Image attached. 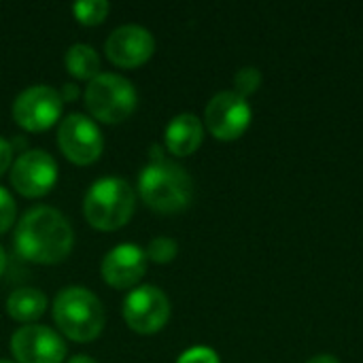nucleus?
<instances>
[{
	"label": "nucleus",
	"mask_w": 363,
	"mask_h": 363,
	"mask_svg": "<svg viewBox=\"0 0 363 363\" xmlns=\"http://www.w3.org/2000/svg\"><path fill=\"white\" fill-rule=\"evenodd\" d=\"M72 242L74 234L68 219L51 206L28 211L15 230V251L34 264H57L66 259Z\"/></svg>",
	"instance_id": "1"
},
{
	"label": "nucleus",
	"mask_w": 363,
	"mask_h": 363,
	"mask_svg": "<svg viewBox=\"0 0 363 363\" xmlns=\"http://www.w3.org/2000/svg\"><path fill=\"white\" fill-rule=\"evenodd\" d=\"M138 194L143 202L155 213H179L191 204L194 181L179 164L168 160H153L140 170Z\"/></svg>",
	"instance_id": "2"
},
{
	"label": "nucleus",
	"mask_w": 363,
	"mask_h": 363,
	"mask_svg": "<svg viewBox=\"0 0 363 363\" xmlns=\"http://www.w3.org/2000/svg\"><path fill=\"white\" fill-rule=\"evenodd\" d=\"M53 321L74 342H94L104 330V308L85 287H66L53 300Z\"/></svg>",
	"instance_id": "3"
},
{
	"label": "nucleus",
	"mask_w": 363,
	"mask_h": 363,
	"mask_svg": "<svg viewBox=\"0 0 363 363\" xmlns=\"http://www.w3.org/2000/svg\"><path fill=\"white\" fill-rule=\"evenodd\" d=\"M136 206L134 187L119 177L98 179L85 194L83 215L91 228L102 232H113L123 228Z\"/></svg>",
	"instance_id": "4"
},
{
	"label": "nucleus",
	"mask_w": 363,
	"mask_h": 363,
	"mask_svg": "<svg viewBox=\"0 0 363 363\" xmlns=\"http://www.w3.org/2000/svg\"><path fill=\"white\" fill-rule=\"evenodd\" d=\"M138 104L134 85L115 72H100L85 87V106L102 123L125 121Z\"/></svg>",
	"instance_id": "5"
},
{
	"label": "nucleus",
	"mask_w": 363,
	"mask_h": 363,
	"mask_svg": "<svg viewBox=\"0 0 363 363\" xmlns=\"http://www.w3.org/2000/svg\"><path fill=\"white\" fill-rule=\"evenodd\" d=\"M64 111V100L49 85H32L13 102V119L28 132H45L57 123Z\"/></svg>",
	"instance_id": "6"
},
{
	"label": "nucleus",
	"mask_w": 363,
	"mask_h": 363,
	"mask_svg": "<svg viewBox=\"0 0 363 363\" xmlns=\"http://www.w3.org/2000/svg\"><path fill=\"white\" fill-rule=\"evenodd\" d=\"M57 145L72 164L87 166V164H94L102 155L104 138L94 119L81 113H70L60 123Z\"/></svg>",
	"instance_id": "7"
},
{
	"label": "nucleus",
	"mask_w": 363,
	"mask_h": 363,
	"mask_svg": "<svg viewBox=\"0 0 363 363\" xmlns=\"http://www.w3.org/2000/svg\"><path fill=\"white\" fill-rule=\"evenodd\" d=\"M123 319L136 334H155L170 319V302L162 289L153 285H140L125 298Z\"/></svg>",
	"instance_id": "8"
},
{
	"label": "nucleus",
	"mask_w": 363,
	"mask_h": 363,
	"mask_svg": "<svg viewBox=\"0 0 363 363\" xmlns=\"http://www.w3.org/2000/svg\"><path fill=\"white\" fill-rule=\"evenodd\" d=\"M57 164L43 149H30L11 164V185L26 198H40L53 189Z\"/></svg>",
	"instance_id": "9"
},
{
	"label": "nucleus",
	"mask_w": 363,
	"mask_h": 363,
	"mask_svg": "<svg viewBox=\"0 0 363 363\" xmlns=\"http://www.w3.org/2000/svg\"><path fill=\"white\" fill-rule=\"evenodd\" d=\"M11 353L17 363H62L66 359V342L51 328L30 323L13 332Z\"/></svg>",
	"instance_id": "10"
},
{
	"label": "nucleus",
	"mask_w": 363,
	"mask_h": 363,
	"mask_svg": "<svg viewBox=\"0 0 363 363\" xmlns=\"http://www.w3.org/2000/svg\"><path fill=\"white\" fill-rule=\"evenodd\" d=\"M206 128L219 140H234L242 136V132L251 123V106L247 98L236 91H221L213 96L204 113Z\"/></svg>",
	"instance_id": "11"
},
{
	"label": "nucleus",
	"mask_w": 363,
	"mask_h": 363,
	"mask_svg": "<svg viewBox=\"0 0 363 363\" xmlns=\"http://www.w3.org/2000/svg\"><path fill=\"white\" fill-rule=\"evenodd\" d=\"M104 51L115 66L136 68L153 55L155 38L147 28L136 23H125L108 34Z\"/></svg>",
	"instance_id": "12"
},
{
	"label": "nucleus",
	"mask_w": 363,
	"mask_h": 363,
	"mask_svg": "<svg viewBox=\"0 0 363 363\" xmlns=\"http://www.w3.org/2000/svg\"><path fill=\"white\" fill-rule=\"evenodd\" d=\"M147 272V255L136 245H117L111 249L102 264L100 274L106 285L115 289H132Z\"/></svg>",
	"instance_id": "13"
},
{
	"label": "nucleus",
	"mask_w": 363,
	"mask_h": 363,
	"mask_svg": "<svg viewBox=\"0 0 363 363\" xmlns=\"http://www.w3.org/2000/svg\"><path fill=\"white\" fill-rule=\"evenodd\" d=\"M202 138L204 125L191 113H181L166 125V149L177 157L196 153L202 145Z\"/></svg>",
	"instance_id": "14"
},
{
	"label": "nucleus",
	"mask_w": 363,
	"mask_h": 363,
	"mask_svg": "<svg viewBox=\"0 0 363 363\" xmlns=\"http://www.w3.org/2000/svg\"><path fill=\"white\" fill-rule=\"evenodd\" d=\"M47 311V296L34 287H19L6 300V313L19 323H34Z\"/></svg>",
	"instance_id": "15"
},
{
	"label": "nucleus",
	"mask_w": 363,
	"mask_h": 363,
	"mask_svg": "<svg viewBox=\"0 0 363 363\" xmlns=\"http://www.w3.org/2000/svg\"><path fill=\"white\" fill-rule=\"evenodd\" d=\"M64 64H66V70L77 79L91 81L100 74V55L91 45H85V43H77L68 47L64 55Z\"/></svg>",
	"instance_id": "16"
},
{
	"label": "nucleus",
	"mask_w": 363,
	"mask_h": 363,
	"mask_svg": "<svg viewBox=\"0 0 363 363\" xmlns=\"http://www.w3.org/2000/svg\"><path fill=\"white\" fill-rule=\"evenodd\" d=\"M111 4L106 0H81L72 6L74 17L85 26H98L106 19Z\"/></svg>",
	"instance_id": "17"
},
{
	"label": "nucleus",
	"mask_w": 363,
	"mask_h": 363,
	"mask_svg": "<svg viewBox=\"0 0 363 363\" xmlns=\"http://www.w3.org/2000/svg\"><path fill=\"white\" fill-rule=\"evenodd\" d=\"M177 251H179V247H177V242L172 238L157 236V238H153L149 242L145 255H147V259H151L155 264H168V262H172L177 257Z\"/></svg>",
	"instance_id": "18"
},
{
	"label": "nucleus",
	"mask_w": 363,
	"mask_h": 363,
	"mask_svg": "<svg viewBox=\"0 0 363 363\" xmlns=\"http://www.w3.org/2000/svg\"><path fill=\"white\" fill-rule=\"evenodd\" d=\"M259 83H262V72H259L257 68H253V66L240 68V70L236 72V77H234L236 94L242 96V98H247V96H251L253 91H257Z\"/></svg>",
	"instance_id": "19"
},
{
	"label": "nucleus",
	"mask_w": 363,
	"mask_h": 363,
	"mask_svg": "<svg viewBox=\"0 0 363 363\" xmlns=\"http://www.w3.org/2000/svg\"><path fill=\"white\" fill-rule=\"evenodd\" d=\"M15 215H17V206L13 196L4 187H0V234H4L13 225Z\"/></svg>",
	"instance_id": "20"
},
{
	"label": "nucleus",
	"mask_w": 363,
	"mask_h": 363,
	"mask_svg": "<svg viewBox=\"0 0 363 363\" xmlns=\"http://www.w3.org/2000/svg\"><path fill=\"white\" fill-rule=\"evenodd\" d=\"M177 363H219V357L208 347H194V349L185 351Z\"/></svg>",
	"instance_id": "21"
},
{
	"label": "nucleus",
	"mask_w": 363,
	"mask_h": 363,
	"mask_svg": "<svg viewBox=\"0 0 363 363\" xmlns=\"http://www.w3.org/2000/svg\"><path fill=\"white\" fill-rule=\"evenodd\" d=\"M11 162H13V145L0 136V177L4 174V170H9Z\"/></svg>",
	"instance_id": "22"
},
{
	"label": "nucleus",
	"mask_w": 363,
	"mask_h": 363,
	"mask_svg": "<svg viewBox=\"0 0 363 363\" xmlns=\"http://www.w3.org/2000/svg\"><path fill=\"white\" fill-rule=\"evenodd\" d=\"M60 96H62L64 102H72V100H77V96H79V87H77L74 83H66V85L62 87Z\"/></svg>",
	"instance_id": "23"
},
{
	"label": "nucleus",
	"mask_w": 363,
	"mask_h": 363,
	"mask_svg": "<svg viewBox=\"0 0 363 363\" xmlns=\"http://www.w3.org/2000/svg\"><path fill=\"white\" fill-rule=\"evenodd\" d=\"M308 363H340L336 357H332V355H317V357H313Z\"/></svg>",
	"instance_id": "24"
},
{
	"label": "nucleus",
	"mask_w": 363,
	"mask_h": 363,
	"mask_svg": "<svg viewBox=\"0 0 363 363\" xmlns=\"http://www.w3.org/2000/svg\"><path fill=\"white\" fill-rule=\"evenodd\" d=\"M68 363H96L91 357H87V355H74V357H70Z\"/></svg>",
	"instance_id": "25"
},
{
	"label": "nucleus",
	"mask_w": 363,
	"mask_h": 363,
	"mask_svg": "<svg viewBox=\"0 0 363 363\" xmlns=\"http://www.w3.org/2000/svg\"><path fill=\"white\" fill-rule=\"evenodd\" d=\"M4 270H6V253H4V249L0 247V277L4 274Z\"/></svg>",
	"instance_id": "26"
},
{
	"label": "nucleus",
	"mask_w": 363,
	"mask_h": 363,
	"mask_svg": "<svg viewBox=\"0 0 363 363\" xmlns=\"http://www.w3.org/2000/svg\"><path fill=\"white\" fill-rule=\"evenodd\" d=\"M0 363H11V362H0Z\"/></svg>",
	"instance_id": "27"
}]
</instances>
